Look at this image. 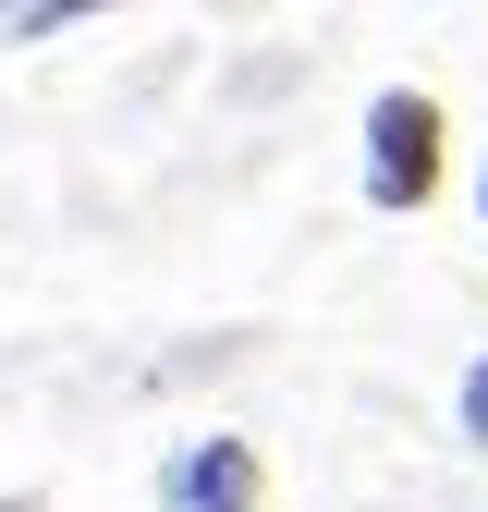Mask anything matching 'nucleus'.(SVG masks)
Masks as SVG:
<instances>
[{
    "label": "nucleus",
    "mask_w": 488,
    "mask_h": 512,
    "mask_svg": "<svg viewBox=\"0 0 488 512\" xmlns=\"http://www.w3.org/2000/svg\"><path fill=\"white\" fill-rule=\"evenodd\" d=\"M366 196L379 208H427L440 196V98L427 86H379L366 98Z\"/></svg>",
    "instance_id": "nucleus-1"
},
{
    "label": "nucleus",
    "mask_w": 488,
    "mask_h": 512,
    "mask_svg": "<svg viewBox=\"0 0 488 512\" xmlns=\"http://www.w3.org/2000/svg\"><path fill=\"white\" fill-rule=\"evenodd\" d=\"M159 512H257V439H183L159 464Z\"/></svg>",
    "instance_id": "nucleus-2"
},
{
    "label": "nucleus",
    "mask_w": 488,
    "mask_h": 512,
    "mask_svg": "<svg viewBox=\"0 0 488 512\" xmlns=\"http://www.w3.org/2000/svg\"><path fill=\"white\" fill-rule=\"evenodd\" d=\"M464 439H476V452H488V354L464 366Z\"/></svg>",
    "instance_id": "nucleus-3"
},
{
    "label": "nucleus",
    "mask_w": 488,
    "mask_h": 512,
    "mask_svg": "<svg viewBox=\"0 0 488 512\" xmlns=\"http://www.w3.org/2000/svg\"><path fill=\"white\" fill-rule=\"evenodd\" d=\"M0 512H37V500H0Z\"/></svg>",
    "instance_id": "nucleus-4"
},
{
    "label": "nucleus",
    "mask_w": 488,
    "mask_h": 512,
    "mask_svg": "<svg viewBox=\"0 0 488 512\" xmlns=\"http://www.w3.org/2000/svg\"><path fill=\"white\" fill-rule=\"evenodd\" d=\"M476 208H488V183H476Z\"/></svg>",
    "instance_id": "nucleus-5"
}]
</instances>
